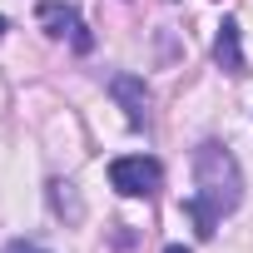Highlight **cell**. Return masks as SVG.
I'll return each instance as SVG.
<instances>
[{
    "label": "cell",
    "mask_w": 253,
    "mask_h": 253,
    "mask_svg": "<svg viewBox=\"0 0 253 253\" xmlns=\"http://www.w3.org/2000/svg\"><path fill=\"white\" fill-rule=\"evenodd\" d=\"M0 35H5V15H0Z\"/></svg>",
    "instance_id": "obj_9"
},
{
    "label": "cell",
    "mask_w": 253,
    "mask_h": 253,
    "mask_svg": "<svg viewBox=\"0 0 253 253\" xmlns=\"http://www.w3.org/2000/svg\"><path fill=\"white\" fill-rule=\"evenodd\" d=\"M50 209H55L65 223H80V218H84V204H80V194H75L70 179H50Z\"/></svg>",
    "instance_id": "obj_6"
},
{
    "label": "cell",
    "mask_w": 253,
    "mask_h": 253,
    "mask_svg": "<svg viewBox=\"0 0 253 253\" xmlns=\"http://www.w3.org/2000/svg\"><path fill=\"white\" fill-rule=\"evenodd\" d=\"M243 204V169L238 159L223 149V144H199L194 149V194L184 199V213L194 218V233L199 238H213L218 218L233 213Z\"/></svg>",
    "instance_id": "obj_1"
},
{
    "label": "cell",
    "mask_w": 253,
    "mask_h": 253,
    "mask_svg": "<svg viewBox=\"0 0 253 253\" xmlns=\"http://www.w3.org/2000/svg\"><path fill=\"white\" fill-rule=\"evenodd\" d=\"M109 94H114V104L124 109V119L134 124H149V84L139 80V75H114L109 80Z\"/></svg>",
    "instance_id": "obj_4"
},
{
    "label": "cell",
    "mask_w": 253,
    "mask_h": 253,
    "mask_svg": "<svg viewBox=\"0 0 253 253\" xmlns=\"http://www.w3.org/2000/svg\"><path fill=\"white\" fill-rule=\"evenodd\" d=\"M213 60H218L228 75H248V60H243V40H238V20H223V25H218V40H213Z\"/></svg>",
    "instance_id": "obj_5"
},
{
    "label": "cell",
    "mask_w": 253,
    "mask_h": 253,
    "mask_svg": "<svg viewBox=\"0 0 253 253\" xmlns=\"http://www.w3.org/2000/svg\"><path fill=\"white\" fill-rule=\"evenodd\" d=\"M5 253H50V248H40V243H25V238H15V243H5Z\"/></svg>",
    "instance_id": "obj_7"
},
{
    "label": "cell",
    "mask_w": 253,
    "mask_h": 253,
    "mask_svg": "<svg viewBox=\"0 0 253 253\" xmlns=\"http://www.w3.org/2000/svg\"><path fill=\"white\" fill-rule=\"evenodd\" d=\"M35 20H40V25H45V35H55V40H65V35H70V45H75L80 55H89V50H94V35L84 30L80 10H75V5H65V0H40V5H35Z\"/></svg>",
    "instance_id": "obj_3"
},
{
    "label": "cell",
    "mask_w": 253,
    "mask_h": 253,
    "mask_svg": "<svg viewBox=\"0 0 253 253\" xmlns=\"http://www.w3.org/2000/svg\"><path fill=\"white\" fill-rule=\"evenodd\" d=\"M164 253H189V248H184V243H169V248H164Z\"/></svg>",
    "instance_id": "obj_8"
},
{
    "label": "cell",
    "mask_w": 253,
    "mask_h": 253,
    "mask_svg": "<svg viewBox=\"0 0 253 253\" xmlns=\"http://www.w3.org/2000/svg\"><path fill=\"white\" fill-rule=\"evenodd\" d=\"M159 184H164V164L149 154H119L109 164V189L124 199H149Z\"/></svg>",
    "instance_id": "obj_2"
}]
</instances>
